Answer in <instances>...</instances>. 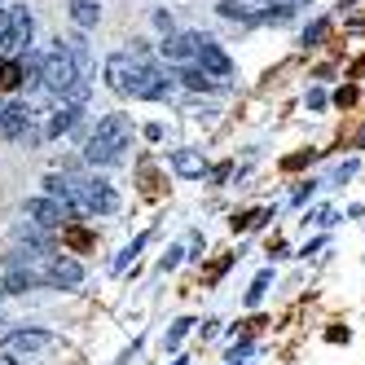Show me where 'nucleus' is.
Instances as JSON below:
<instances>
[{
	"instance_id": "nucleus-21",
	"label": "nucleus",
	"mask_w": 365,
	"mask_h": 365,
	"mask_svg": "<svg viewBox=\"0 0 365 365\" xmlns=\"http://www.w3.org/2000/svg\"><path fill=\"white\" fill-rule=\"evenodd\" d=\"M322 36H326V22H312V27L304 31V44H317Z\"/></svg>"
},
{
	"instance_id": "nucleus-18",
	"label": "nucleus",
	"mask_w": 365,
	"mask_h": 365,
	"mask_svg": "<svg viewBox=\"0 0 365 365\" xmlns=\"http://www.w3.org/2000/svg\"><path fill=\"white\" fill-rule=\"evenodd\" d=\"M264 286H269V273H259L251 282V291H247V304H259V295H264Z\"/></svg>"
},
{
	"instance_id": "nucleus-10",
	"label": "nucleus",
	"mask_w": 365,
	"mask_h": 365,
	"mask_svg": "<svg viewBox=\"0 0 365 365\" xmlns=\"http://www.w3.org/2000/svg\"><path fill=\"white\" fill-rule=\"evenodd\" d=\"M53 344V334H44V330H14L5 339V352H40Z\"/></svg>"
},
{
	"instance_id": "nucleus-20",
	"label": "nucleus",
	"mask_w": 365,
	"mask_h": 365,
	"mask_svg": "<svg viewBox=\"0 0 365 365\" xmlns=\"http://www.w3.org/2000/svg\"><path fill=\"white\" fill-rule=\"evenodd\" d=\"M190 326H194V322H176V326H172V334H168V348H176L180 339H185V330H190Z\"/></svg>"
},
{
	"instance_id": "nucleus-6",
	"label": "nucleus",
	"mask_w": 365,
	"mask_h": 365,
	"mask_svg": "<svg viewBox=\"0 0 365 365\" xmlns=\"http://www.w3.org/2000/svg\"><path fill=\"white\" fill-rule=\"evenodd\" d=\"M80 212L115 216V212H119V194L106 185V180H80Z\"/></svg>"
},
{
	"instance_id": "nucleus-12",
	"label": "nucleus",
	"mask_w": 365,
	"mask_h": 365,
	"mask_svg": "<svg viewBox=\"0 0 365 365\" xmlns=\"http://www.w3.org/2000/svg\"><path fill=\"white\" fill-rule=\"evenodd\" d=\"M172 80H180L185 88H194V93H207V88H216V80L207 71H198V66H176V75Z\"/></svg>"
},
{
	"instance_id": "nucleus-25",
	"label": "nucleus",
	"mask_w": 365,
	"mask_h": 365,
	"mask_svg": "<svg viewBox=\"0 0 365 365\" xmlns=\"http://www.w3.org/2000/svg\"><path fill=\"white\" fill-rule=\"evenodd\" d=\"M286 5H304V0H286Z\"/></svg>"
},
{
	"instance_id": "nucleus-1",
	"label": "nucleus",
	"mask_w": 365,
	"mask_h": 365,
	"mask_svg": "<svg viewBox=\"0 0 365 365\" xmlns=\"http://www.w3.org/2000/svg\"><path fill=\"white\" fill-rule=\"evenodd\" d=\"M106 84L123 97H133V101H163L172 93V75L150 66L145 58L115 53V58H106Z\"/></svg>"
},
{
	"instance_id": "nucleus-7",
	"label": "nucleus",
	"mask_w": 365,
	"mask_h": 365,
	"mask_svg": "<svg viewBox=\"0 0 365 365\" xmlns=\"http://www.w3.org/2000/svg\"><path fill=\"white\" fill-rule=\"evenodd\" d=\"M71 216L62 212V207L53 202V198H27V225H36V229H44V233H53V229H62Z\"/></svg>"
},
{
	"instance_id": "nucleus-22",
	"label": "nucleus",
	"mask_w": 365,
	"mask_h": 365,
	"mask_svg": "<svg viewBox=\"0 0 365 365\" xmlns=\"http://www.w3.org/2000/svg\"><path fill=\"white\" fill-rule=\"evenodd\" d=\"M308 106H312V110H322V106H326V93H322V88H312V93H308Z\"/></svg>"
},
{
	"instance_id": "nucleus-2",
	"label": "nucleus",
	"mask_w": 365,
	"mask_h": 365,
	"mask_svg": "<svg viewBox=\"0 0 365 365\" xmlns=\"http://www.w3.org/2000/svg\"><path fill=\"white\" fill-rule=\"evenodd\" d=\"M128 141H133V119H128V115H106V119L97 123V133L84 141V159H88V163H101V168H110V163L123 159Z\"/></svg>"
},
{
	"instance_id": "nucleus-11",
	"label": "nucleus",
	"mask_w": 365,
	"mask_h": 365,
	"mask_svg": "<svg viewBox=\"0 0 365 365\" xmlns=\"http://www.w3.org/2000/svg\"><path fill=\"white\" fill-rule=\"evenodd\" d=\"M97 18H101V5H97V0H71V22H75L80 31L97 27Z\"/></svg>"
},
{
	"instance_id": "nucleus-26",
	"label": "nucleus",
	"mask_w": 365,
	"mask_h": 365,
	"mask_svg": "<svg viewBox=\"0 0 365 365\" xmlns=\"http://www.w3.org/2000/svg\"><path fill=\"white\" fill-rule=\"evenodd\" d=\"M0 110H5V106H0Z\"/></svg>"
},
{
	"instance_id": "nucleus-13",
	"label": "nucleus",
	"mask_w": 365,
	"mask_h": 365,
	"mask_svg": "<svg viewBox=\"0 0 365 365\" xmlns=\"http://www.w3.org/2000/svg\"><path fill=\"white\" fill-rule=\"evenodd\" d=\"M163 58H168V62H176V66H194V48H190V36L163 40Z\"/></svg>"
},
{
	"instance_id": "nucleus-3",
	"label": "nucleus",
	"mask_w": 365,
	"mask_h": 365,
	"mask_svg": "<svg viewBox=\"0 0 365 365\" xmlns=\"http://www.w3.org/2000/svg\"><path fill=\"white\" fill-rule=\"evenodd\" d=\"M40 84H44L48 93H62V97H66L75 84H80V66H75V58L62 48V40H58L53 53L40 58Z\"/></svg>"
},
{
	"instance_id": "nucleus-4",
	"label": "nucleus",
	"mask_w": 365,
	"mask_h": 365,
	"mask_svg": "<svg viewBox=\"0 0 365 365\" xmlns=\"http://www.w3.org/2000/svg\"><path fill=\"white\" fill-rule=\"evenodd\" d=\"M31 31H36V18L27 14V5H14L5 18V31H0V58H22L31 48Z\"/></svg>"
},
{
	"instance_id": "nucleus-23",
	"label": "nucleus",
	"mask_w": 365,
	"mask_h": 365,
	"mask_svg": "<svg viewBox=\"0 0 365 365\" xmlns=\"http://www.w3.org/2000/svg\"><path fill=\"white\" fill-rule=\"evenodd\" d=\"M0 365H18V356H14V352H5V348H0Z\"/></svg>"
},
{
	"instance_id": "nucleus-15",
	"label": "nucleus",
	"mask_w": 365,
	"mask_h": 365,
	"mask_svg": "<svg viewBox=\"0 0 365 365\" xmlns=\"http://www.w3.org/2000/svg\"><path fill=\"white\" fill-rule=\"evenodd\" d=\"M75 119H80V106H62L53 119H48L44 137H62V133H71V128H75Z\"/></svg>"
},
{
	"instance_id": "nucleus-14",
	"label": "nucleus",
	"mask_w": 365,
	"mask_h": 365,
	"mask_svg": "<svg viewBox=\"0 0 365 365\" xmlns=\"http://www.w3.org/2000/svg\"><path fill=\"white\" fill-rule=\"evenodd\" d=\"M0 286H5V291H31V286H40V273H31V269H22V264H14L9 273H5V282H0Z\"/></svg>"
},
{
	"instance_id": "nucleus-5",
	"label": "nucleus",
	"mask_w": 365,
	"mask_h": 365,
	"mask_svg": "<svg viewBox=\"0 0 365 365\" xmlns=\"http://www.w3.org/2000/svg\"><path fill=\"white\" fill-rule=\"evenodd\" d=\"M190 48H194V66L198 71H207L212 80H229L233 75V62H229V53L212 40V36H202V31H190Z\"/></svg>"
},
{
	"instance_id": "nucleus-19",
	"label": "nucleus",
	"mask_w": 365,
	"mask_h": 365,
	"mask_svg": "<svg viewBox=\"0 0 365 365\" xmlns=\"http://www.w3.org/2000/svg\"><path fill=\"white\" fill-rule=\"evenodd\" d=\"M141 247H145V238H137V242H133V247H123V255H119V259H115V269H128V259H133V255H137V251H141Z\"/></svg>"
},
{
	"instance_id": "nucleus-17",
	"label": "nucleus",
	"mask_w": 365,
	"mask_h": 365,
	"mask_svg": "<svg viewBox=\"0 0 365 365\" xmlns=\"http://www.w3.org/2000/svg\"><path fill=\"white\" fill-rule=\"evenodd\" d=\"M220 18H229V22H259L242 0H220Z\"/></svg>"
},
{
	"instance_id": "nucleus-16",
	"label": "nucleus",
	"mask_w": 365,
	"mask_h": 365,
	"mask_svg": "<svg viewBox=\"0 0 365 365\" xmlns=\"http://www.w3.org/2000/svg\"><path fill=\"white\" fill-rule=\"evenodd\" d=\"M172 168L180 176H202V159H198V154H190V150H176L172 154Z\"/></svg>"
},
{
	"instance_id": "nucleus-8",
	"label": "nucleus",
	"mask_w": 365,
	"mask_h": 365,
	"mask_svg": "<svg viewBox=\"0 0 365 365\" xmlns=\"http://www.w3.org/2000/svg\"><path fill=\"white\" fill-rule=\"evenodd\" d=\"M44 286H53V291H75V286L84 282V269L75 264L71 255H53V264H48V273L40 277Z\"/></svg>"
},
{
	"instance_id": "nucleus-9",
	"label": "nucleus",
	"mask_w": 365,
	"mask_h": 365,
	"mask_svg": "<svg viewBox=\"0 0 365 365\" xmlns=\"http://www.w3.org/2000/svg\"><path fill=\"white\" fill-rule=\"evenodd\" d=\"M27 128H31V106H27V101H18V106H5V110H0V133H5L9 141H18Z\"/></svg>"
},
{
	"instance_id": "nucleus-24",
	"label": "nucleus",
	"mask_w": 365,
	"mask_h": 365,
	"mask_svg": "<svg viewBox=\"0 0 365 365\" xmlns=\"http://www.w3.org/2000/svg\"><path fill=\"white\" fill-rule=\"evenodd\" d=\"M269 5H273V0H259V9H269Z\"/></svg>"
}]
</instances>
